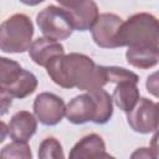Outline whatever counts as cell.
<instances>
[{
	"mask_svg": "<svg viewBox=\"0 0 159 159\" xmlns=\"http://www.w3.org/2000/svg\"><path fill=\"white\" fill-rule=\"evenodd\" d=\"M50 78L62 88H78L86 92L102 89L107 83L103 66L89 56L72 52L53 57L45 67Z\"/></svg>",
	"mask_w": 159,
	"mask_h": 159,
	"instance_id": "obj_1",
	"label": "cell"
},
{
	"mask_svg": "<svg viewBox=\"0 0 159 159\" xmlns=\"http://www.w3.org/2000/svg\"><path fill=\"white\" fill-rule=\"evenodd\" d=\"M113 116V99L104 89L87 92L72 98L66 106V118L73 124L107 123Z\"/></svg>",
	"mask_w": 159,
	"mask_h": 159,
	"instance_id": "obj_2",
	"label": "cell"
},
{
	"mask_svg": "<svg viewBox=\"0 0 159 159\" xmlns=\"http://www.w3.org/2000/svg\"><path fill=\"white\" fill-rule=\"evenodd\" d=\"M122 45L137 48H152L158 53L159 19L148 12L132 15L122 27Z\"/></svg>",
	"mask_w": 159,
	"mask_h": 159,
	"instance_id": "obj_3",
	"label": "cell"
},
{
	"mask_svg": "<svg viewBox=\"0 0 159 159\" xmlns=\"http://www.w3.org/2000/svg\"><path fill=\"white\" fill-rule=\"evenodd\" d=\"M37 88L36 76L24 70L16 61L0 57V94L22 99Z\"/></svg>",
	"mask_w": 159,
	"mask_h": 159,
	"instance_id": "obj_4",
	"label": "cell"
},
{
	"mask_svg": "<svg viewBox=\"0 0 159 159\" xmlns=\"http://www.w3.org/2000/svg\"><path fill=\"white\" fill-rule=\"evenodd\" d=\"M34 25L25 14H14L0 26V50L5 53H22L32 45Z\"/></svg>",
	"mask_w": 159,
	"mask_h": 159,
	"instance_id": "obj_5",
	"label": "cell"
},
{
	"mask_svg": "<svg viewBox=\"0 0 159 159\" xmlns=\"http://www.w3.org/2000/svg\"><path fill=\"white\" fill-rule=\"evenodd\" d=\"M36 22L43 37L53 41H63L73 32L68 14L60 5H48L36 16Z\"/></svg>",
	"mask_w": 159,
	"mask_h": 159,
	"instance_id": "obj_6",
	"label": "cell"
},
{
	"mask_svg": "<svg viewBox=\"0 0 159 159\" xmlns=\"http://www.w3.org/2000/svg\"><path fill=\"white\" fill-rule=\"evenodd\" d=\"M123 25V19L116 14H99L94 26L91 30L94 43L102 48L123 47L120 40Z\"/></svg>",
	"mask_w": 159,
	"mask_h": 159,
	"instance_id": "obj_7",
	"label": "cell"
},
{
	"mask_svg": "<svg viewBox=\"0 0 159 159\" xmlns=\"http://www.w3.org/2000/svg\"><path fill=\"white\" fill-rule=\"evenodd\" d=\"M127 122L137 133L147 134L157 130L159 128L158 104L145 97L140 98L133 111L127 113Z\"/></svg>",
	"mask_w": 159,
	"mask_h": 159,
	"instance_id": "obj_8",
	"label": "cell"
},
{
	"mask_svg": "<svg viewBox=\"0 0 159 159\" xmlns=\"http://www.w3.org/2000/svg\"><path fill=\"white\" fill-rule=\"evenodd\" d=\"M58 5L68 14L73 29L78 31L92 30L99 16L98 6L92 0H80V1L58 0Z\"/></svg>",
	"mask_w": 159,
	"mask_h": 159,
	"instance_id": "obj_9",
	"label": "cell"
},
{
	"mask_svg": "<svg viewBox=\"0 0 159 159\" xmlns=\"http://www.w3.org/2000/svg\"><path fill=\"white\" fill-rule=\"evenodd\" d=\"M34 113L40 123L56 125L66 116V104L61 97L50 92H42L34 101Z\"/></svg>",
	"mask_w": 159,
	"mask_h": 159,
	"instance_id": "obj_10",
	"label": "cell"
},
{
	"mask_svg": "<svg viewBox=\"0 0 159 159\" xmlns=\"http://www.w3.org/2000/svg\"><path fill=\"white\" fill-rule=\"evenodd\" d=\"M37 118L27 111H20L15 113L7 125L9 137L16 142H26L36 133Z\"/></svg>",
	"mask_w": 159,
	"mask_h": 159,
	"instance_id": "obj_11",
	"label": "cell"
},
{
	"mask_svg": "<svg viewBox=\"0 0 159 159\" xmlns=\"http://www.w3.org/2000/svg\"><path fill=\"white\" fill-rule=\"evenodd\" d=\"M60 55H65V47L60 42L46 37L36 39L29 50V56L31 60L42 67H46L53 57Z\"/></svg>",
	"mask_w": 159,
	"mask_h": 159,
	"instance_id": "obj_12",
	"label": "cell"
},
{
	"mask_svg": "<svg viewBox=\"0 0 159 159\" xmlns=\"http://www.w3.org/2000/svg\"><path fill=\"white\" fill-rule=\"evenodd\" d=\"M106 150L104 140L101 135L91 133L80 139L70 150L68 159H96L97 155Z\"/></svg>",
	"mask_w": 159,
	"mask_h": 159,
	"instance_id": "obj_13",
	"label": "cell"
},
{
	"mask_svg": "<svg viewBox=\"0 0 159 159\" xmlns=\"http://www.w3.org/2000/svg\"><path fill=\"white\" fill-rule=\"evenodd\" d=\"M139 96L140 93L139 88L137 87V83L128 81L120 82L116 86L112 94V99L119 109H122L125 113H129L139 102Z\"/></svg>",
	"mask_w": 159,
	"mask_h": 159,
	"instance_id": "obj_14",
	"label": "cell"
},
{
	"mask_svg": "<svg viewBox=\"0 0 159 159\" xmlns=\"http://www.w3.org/2000/svg\"><path fill=\"white\" fill-rule=\"evenodd\" d=\"M125 57L129 65L142 70L154 67L159 62V53L152 48L128 47L125 52Z\"/></svg>",
	"mask_w": 159,
	"mask_h": 159,
	"instance_id": "obj_15",
	"label": "cell"
},
{
	"mask_svg": "<svg viewBox=\"0 0 159 159\" xmlns=\"http://www.w3.org/2000/svg\"><path fill=\"white\" fill-rule=\"evenodd\" d=\"M0 159H32L31 148L26 142H11L1 149Z\"/></svg>",
	"mask_w": 159,
	"mask_h": 159,
	"instance_id": "obj_16",
	"label": "cell"
},
{
	"mask_svg": "<svg viewBox=\"0 0 159 159\" xmlns=\"http://www.w3.org/2000/svg\"><path fill=\"white\" fill-rule=\"evenodd\" d=\"M37 155L39 159H65L63 148L61 143L53 137L45 138L40 143Z\"/></svg>",
	"mask_w": 159,
	"mask_h": 159,
	"instance_id": "obj_17",
	"label": "cell"
},
{
	"mask_svg": "<svg viewBox=\"0 0 159 159\" xmlns=\"http://www.w3.org/2000/svg\"><path fill=\"white\" fill-rule=\"evenodd\" d=\"M104 76L107 80V83H120V82H139V77L137 73L125 70L123 67H117V66H103Z\"/></svg>",
	"mask_w": 159,
	"mask_h": 159,
	"instance_id": "obj_18",
	"label": "cell"
},
{
	"mask_svg": "<svg viewBox=\"0 0 159 159\" xmlns=\"http://www.w3.org/2000/svg\"><path fill=\"white\" fill-rule=\"evenodd\" d=\"M145 87L152 96L159 98V71H155L148 76L145 81Z\"/></svg>",
	"mask_w": 159,
	"mask_h": 159,
	"instance_id": "obj_19",
	"label": "cell"
},
{
	"mask_svg": "<svg viewBox=\"0 0 159 159\" xmlns=\"http://www.w3.org/2000/svg\"><path fill=\"white\" fill-rule=\"evenodd\" d=\"M159 157H157V154L150 149V148H145V147H140L138 149H135L129 159H158Z\"/></svg>",
	"mask_w": 159,
	"mask_h": 159,
	"instance_id": "obj_20",
	"label": "cell"
},
{
	"mask_svg": "<svg viewBox=\"0 0 159 159\" xmlns=\"http://www.w3.org/2000/svg\"><path fill=\"white\" fill-rule=\"evenodd\" d=\"M150 149L157 154V157H159V128L155 130L154 135L152 137V140H150Z\"/></svg>",
	"mask_w": 159,
	"mask_h": 159,
	"instance_id": "obj_21",
	"label": "cell"
},
{
	"mask_svg": "<svg viewBox=\"0 0 159 159\" xmlns=\"http://www.w3.org/2000/svg\"><path fill=\"white\" fill-rule=\"evenodd\" d=\"M158 109H159V103H158Z\"/></svg>",
	"mask_w": 159,
	"mask_h": 159,
	"instance_id": "obj_22",
	"label": "cell"
}]
</instances>
